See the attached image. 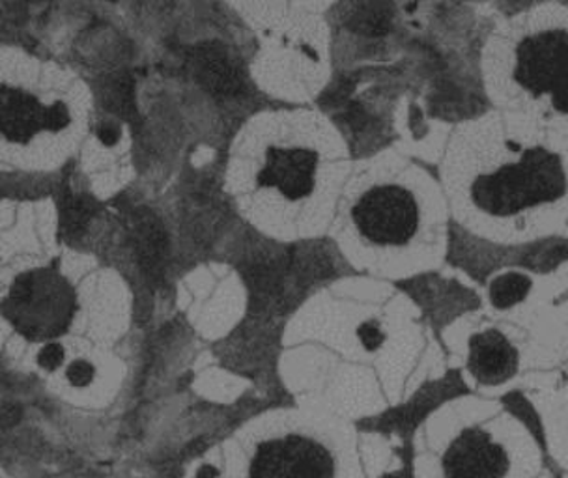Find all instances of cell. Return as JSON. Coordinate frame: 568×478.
Masks as SVG:
<instances>
[{"instance_id": "cell-1", "label": "cell", "mask_w": 568, "mask_h": 478, "mask_svg": "<svg viewBox=\"0 0 568 478\" xmlns=\"http://www.w3.org/2000/svg\"><path fill=\"white\" fill-rule=\"evenodd\" d=\"M439 182L450 221L486 242L527 245L567 231V146L499 111L453 133Z\"/></svg>"}, {"instance_id": "cell-2", "label": "cell", "mask_w": 568, "mask_h": 478, "mask_svg": "<svg viewBox=\"0 0 568 478\" xmlns=\"http://www.w3.org/2000/svg\"><path fill=\"white\" fill-rule=\"evenodd\" d=\"M348 142L308 106L256 114L232 142L226 191L248 225L275 242L332 231L349 174Z\"/></svg>"}, {"instance_id": "cell-3", "label": "cell", "mask_w": 568, "mask_h": 478, "mask_svg": "<svg viewBox=\"0 0 568 478\" xmlns=\"http://www.w3.org/2000/svg\"><path fill=\"white\" fill-rule=\"evenodd\" d=\"M449 225L442 182L423 166L384 154L352 171L329 234L355 266L403 278L444 261Z\"/></svg>"}, {"instance_id": "cell-4", "label": "cell", "mask_w": 568, "mask_h": 478, "mask_svg": "<svg viewBox=\"0 0 568 478\" xmlns=\"http://www.w3.org/2000/svg\"><path fill=\"white\" fill-rule=\"evenodd\" d=\"M486 90L496 111L568 149V8L532 7L491 32Z\"/></svg>"}, {"instance_id": "cell-5", "label": "cell", "mask_w": 568, "mask_h": 478, "mask_svg": "<svg viewBox=\"0 0 568 478\" xmlns=\"http://www.w3.org/2000/svg\"><path fill=\"white\" fill-rule=\"evenodd\" d=\"M433 449L423 478H537L542 450L537 437L504 404L462 398L430 417Z\"/></svg>"}, {"instance_id": "cell-6", "label": "cell", "mask_w": 568, "mask_h": 478, "mask_svg": "<svg viewBox=\"0 0 568 478\" xmlns=\"http://www.w3.org/2000/svg\"><path fill=\"white\" fill-rule=\"evenodd\" d=\"M255 30L253 79L278 100H316L332 79V43L324 19L300 4L243 7Z\"/></svg>"}, {"instance_id": "cell-7", "label": "cell", "mask_w": 568, "mask_h": 478, "mask_svg": "<svg viewBox=\"0 0 568 478\" xmlns=\"http://www.w3.org/2000/svg\"><path fill=\"white\" fill-rule=\"evenodd\" d=\"M0 313L30 343H49L70 329L78 292L57 267H38L16 277Z\"/></svg>"}, {"instance_id": "cell-8", "label": "cell", "mask_w": 568, "mask_h": 478, "mask_svg": "<svg viewBox=\"0 0 568 478\" xmlns=\"http://www.w3.org/2000/svg\"><path fill=\"white\" fill-rule=\"evenodd\" d=\"M526 390L540 417L546 449L568 472V348L554 349L527 368Z\"/></svg>"}, {"instance_id": "cell-9", "label": "cell", "mask_w": 568, "mask_h": 478, "mask_svg": "<svg viewBox=\"0 0 568 478\" xmlns=\"http://www.w3.org/2000/svg\"><path fill=\"white\" fill-rule=\"evenodd\" d=\"M464 370L486 393L510 389L518 379L524 385L527 348L515 333L497 325H483L466 335Z\"/></svg>"}, {"instance_id": "cell-10", "label": "cell", "mask_w": 568, "mask_h": 478, "mask_svg": "<svg viewBox=\"0 0 568 478\" xmlns=\"http://www.w3.org/2000/svg\"><path fill=\"white\" fill-rule=\"evenodd\" d=\"M70 124L64 103L45 106L36 95L12 87H0V135L27 144L40 131H60Z\"/></svg>"}, {"instance_id": "cell-11", "label": "cell", "mask_w": 568, "mask_h": 478, "mask_svg": "<svg viewBox=\"0 0 568 478\" xmlns=\"http://www.w3.org/2000/svg\"><path fill=\"white\" fill-rule=\"evenodd\" d=\"M333 466L326 450L305 437H286L262 449L255 478H332Z\"/></svg>"}, {"instance_id": "cell-12", "label": "cell", "mask_w": 568, "mask_h": 478, "mask_svg": "<svg viewBox=\"0 0 568 478\" xmlns=\"http://www.w3.org/2000/svg\"><path fill=\"white\" fill-rule=\"evenodd\" d=\"M531 281L521 273H507L491 284V302L499 308L515 307L529 296Z\"/></svg>"}, {"instance_id": "cell-13", "label": "cell", "mask_w": 568, "mask_h": 478, "mask_svg": "<svg viewBox=\"0 0 568 478\" xmlns=\"http://www.w3.org/2000/svg\"><path fill=\"white\" fill-rule=\"evenodd\" d=\"M95 368L89 360H73L68 368V379L75 387H87L94 379Z\"/></svg>"}, {"instance_id": "cell-14", "label": "cell", "mask_w": 568, "mask_h": 478, "mask_svg": "<svg viewBox=\"0 0 568 478\" xmlns=\"http://www.w3.org/2000/svg\"><path fill=\"white\" fill-rule=\"evenodd\" d=\"M62 360H64V348H62L60 344H45V346L40 349V354H38V363H40L42 368L49 370V373L57 370V368L62 365Z\"/></svg>"}, {"instance_id": "cell-15", "label": "cell", "mask_w": 568, "mask_h": 478, "mask_svg": "<svg viewBox=\"0 0 568 478\" xmlns=\"http://www.w3.org/2000/svg\"><path fill=\"white\" fill-rule=\"evenodd\" d=\"M217 477V471H215V467L213 466H202L201 471H199V478H213Z\"/></svg>"}]
</instances>
